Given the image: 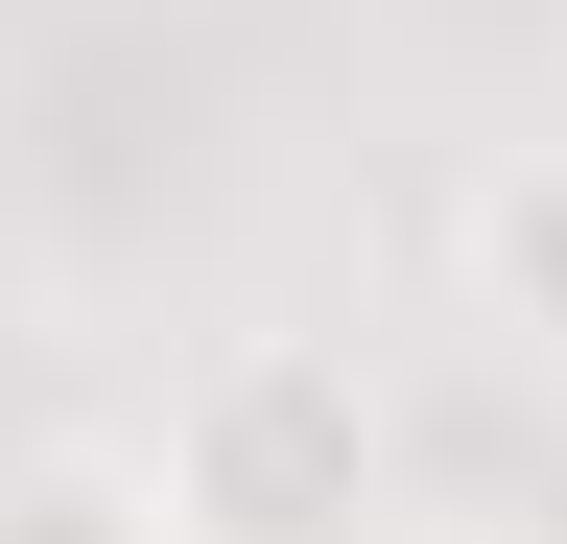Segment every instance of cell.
<instances>
[{
	"label": "cell",
	"mask_w": 567,
	"mask_h": 544,
	"mask_svg": "<svg viewBox=\"0 0 567 544\" xmlns=\"http://www.w3.org/2000/svg\"><path fill=\"white\" fill-rule=\"evenodd\" d=\"M142 497H166V544H379L402 402L354 331H213L142 427Z\"/></svg>",
	"instance_id": "6da1fadb"
},
{
	"label": "cell",
	"mask_w": 567,
	"mask_h": 544,
	"mask_svg": "<svg viewBox=\"0 0 567 544\" xmlns=\"http://www.w3.org/2000/svg\"><path fill=\"white\" fill-rule=\"evenodd\" d=\"M450 308L496 331V356H544V379H567V119L473 143V189H450Z\"/></svg>",
	"instance_id": "7a4b0ae2"
},
{
	"label": "cell",
	"mask_w": 567,
	"mask_h": 544,
	"mask_svg": "<svg viewBox=\"0 0 567 544\" xmlns=\"http://www.w3.org/2000/svg\"><path fill=\"white\" fill-rule=\"evenodd\" d=\"M0 544H166V497H142V450L48 427V450H0Z\"/></svg>",
	"instance_id": "3957f363"
}]
</instances>
